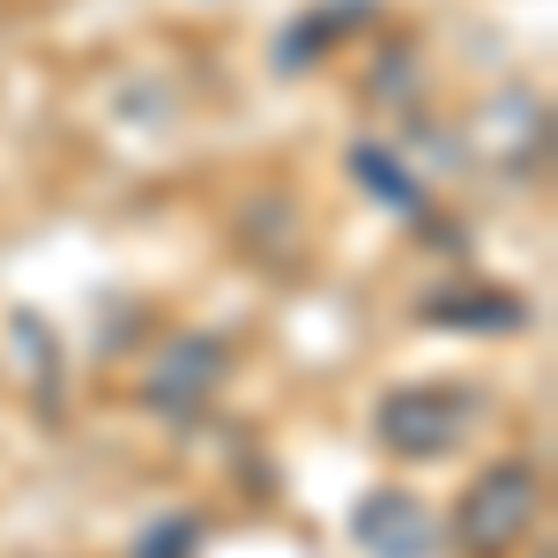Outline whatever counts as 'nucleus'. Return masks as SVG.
<instances>
[{"label": "nucleus", "instance_id": "1", "mask_svg": "<svg viewBox=\"0 0 558 558\" xmlns=\"http://www.w3.org/2000/svg\"><path fill=\"white\" fill-rule=\"evenodd\" d=\"M529 514H536V476L521 470V462H499V470L476 476V492L462 499V544L499 558L529 529Z\"/></svg>", "mask_w": 558, "mask_h": 558}, {"label": "nucleus", "instance_id": "2", "mask_svg": "<svg viewBox=\"0 0 558 558\" xmlns=\"http://www.w3.org/2000/svg\"><path fill=\"white\" fill-rule=\"evenodd\" d=\"M454 432H462V402H447V395H402L387 410V439L410 454H439Z\"/></svg>", "mask_w": 558, "mask_h": 558}, {"label": "nucleus", "instance_id": "3", "mask_svg": "<svg viewBox=\"0 0 558 558\" xmlns=\"http://www.w3.org/2000/svg\"><path fill=\"white\" fill-rule=\"evenodd\" d=\"M357 536L387 558L432 551V529H425V507H417V499H373V507L357 514Z\"/></svg>", "mask_w": 558, "mask_h": 558}]
</instances>
